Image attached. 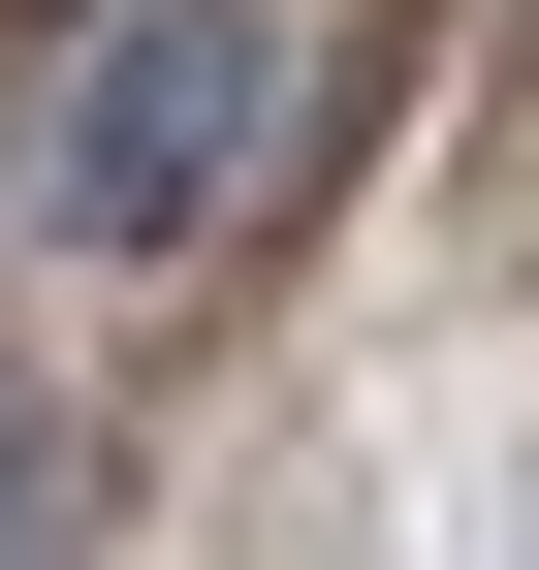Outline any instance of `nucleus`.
I'll list each match as a JSON object with an SVG mask.
<instances>
[{
	"mask_svg": "<svg viewBox=\"0 0 539 570\" xmlns=\"http://www.w3.org/2000/svg\"><path fill=\"white\" fill-rule=\"evenodd\" d=\"M0 539H32V444H0Z\"/></svg>",
	"mask_w": 539,
	"mask_h": 570,
	"instance_id": "2",
	"label": "nucleus"
},
{
	"mask_svg": "<svg viewBox=\"0 0 539 570\" xmlns=\"http://www.w3.org/2000/svg\"><path fill=\"white\" fill-rule=\"evenodd\" d=\"M223 190H254V32H223V0L96 32V96H63V223H96V254H190Z\"/></svg>",
	"mask_w": 539,
	"mask_h": 570,
	"instance_id": "1",
	"label": "nucleus"
}]
</instances>
